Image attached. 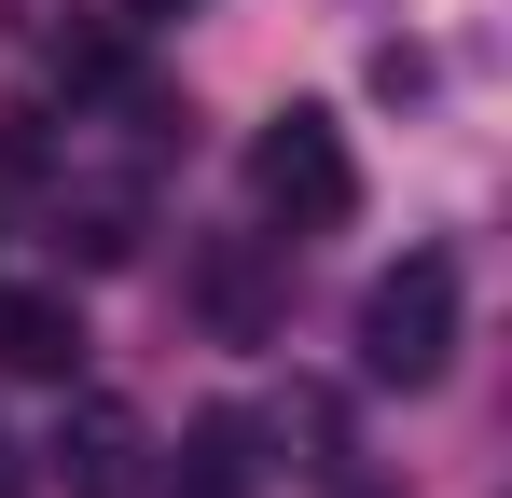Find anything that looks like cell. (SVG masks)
Here are the masks:
<instances>
[{"label": "cell", "instance_id": "5", "mask_svg": "<svg viewBox=\"0 0 512 498\" xmlns=\"http://www.w3.org/2000/svg\"><path fill=\"white\" fill-rule=\"evenodd\" d=\"M167 498H250V415H194V429H180Z\"/></svg>", "mask_w": 512, "mask_h": 498}, {"label": "cell", "instance_id": "6", "mask_svg": "<svg viewBox=\"0 0 512 498\" xmlns=\"http://www.w3.org/2000/svg\"><path fill=\"white\" fill-rule=\"evenodd\" d=\"M167 14H194V0H139V28H167Z\"/></svg>", "mask_w": 512, "mask_h": 498}, {"label": "cell", "instance_id": "4", "mask_svg": "<svg viewBox=\"0 0 512 498\" xmlns=\"http://www.w3.org/2000/svg\"><path fill=\"white\" fill-rule=\"evenodd\" d=\"M0 374L70 388V374H84V305H70V291H0Z\"/></svg>", "mask_w": 512, "mask_h": 498}, {"label": "cell", "instance_id": "1", "mask_svg": "<svg viewBox=\"0 0 512 498\" xmlns=\"http://www.w3.org/2000/svg\"><path fill=\"white\" fill-rule=\"evenodd\" d=\"M443 360H457V263L416 249V263H388L360 291V374L374 388H429Z\"/></svg>", "mask_w": 512, "mask_h": 498}, {"label": "cell", "instance_id": "3", "mask_svg": "<svg viewBox=\"0 0 512 498\" xmlns=\"http://www.w3.org/2000/svg\"><path fill=\"white\" fill-rule=\"evenodd\" d=\"M56 485H70V498H139V485H153L139 415H125V402H70V415H56Z\"/></svg>", "mask_w": 512, "mask_h": 498}, {"label": "cell", "instance_id": "2", "mask_svg": "<svg viewBox=\"0 0 512 498\" xmlns=\"http://www.w3.org/2000/svg\"><path fill=\"white\" fill-rule=\"evenodd\" d=\"M250 208L291 222V236H333L346 208H360V166H346L333 111H277V125L250 139Z\"/></svg>", "mask_w": 512, "mask_h": 498}]
</instances>
